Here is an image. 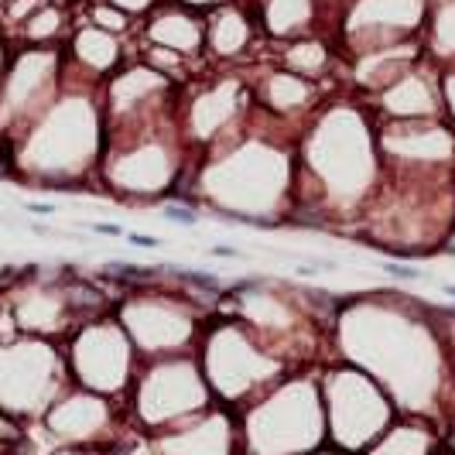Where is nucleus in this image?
<instances>
[{
  "label": "nucleus",
  "mask_w": 455,
  "mask_h": 455,
  "mask_svg": "<svg viewBox=\"0 0 455 455\" xmlns=\"http://www.w3.org/2000/svg\"><path fill=\"white\" fill-rule=\"evenodd\" d=\"M127 244H134V247H141V250L161 247V240H158V237H147V233H127Z\"/></svg>",
  "instance_id": "nucleus-3"
},
{
  "label": "nucleus",
  "mask_w": 455,
  "mask_h": 455,
  "mask_svg": "<svg viewBox=\"0 0 455 455\" xmlns=\"http://www.w3.org/2000/svg\"><path fill=\"white\" fill-rule=\"evenodd\" d=\"M445 294H452L455 298V285H445Z\"/></svg>",
  "instance_id": "nucleus-7"
},
{
  "label": "nucleus",
  "mask_w": 455,
  "mask_h": 455,
  "mask_svg": "<svg viewBox=\"0 0 455 455\" xmlns=\"http://www.w3.org/2000/svg\"><path fill=\"white\" fill-rule=\"evenodd\" d=\"M161 212H165V219L182 223V226H195V223H199V216H195V209L192 206H175V202H168Z\"/></svg>",
  "instance_id": "nucleus-1"
},
{
  "label": "nucleus",
  "mask_w": 455,
  "mask_h": 455,
  "mask_svg": "<svg viewBox=\"0 0 455 455\" xmlns=\"http://www.w3.org/2000/svg\"><path fill=\"white\" fill-rule=\"evenodd\" d=\"M28 209L38 212V216H51V212H55V206H48V202H28Z\"/></svg>",
  "instance_id": "nucleus-5"
},
{
  "label": "nucleus",
  "mask_w": 455,
  "mask_h": 455,
  "mask_svg": "<svg viewBox=\"0 0 455 455\" xmlns=\"http://www.w3.org/2000/svg\"><path fill=\"white\" fill-rule=\"evenodd\" d=\"M93 233H103V237H124V230L117 223H93Z\"/></svg>",
  "instance_id": "nucleus-4"
},
{
  "label": "nucleus",
  "mask_w": 455,
  "mask_h": 455,
  "mask_svg": "<svg viewBox=\"0 0 455 455\" xmlns=\"http://www.w3.org/2000/svg\"><path fill=\"white\" fill-rule=\"evenodd\" d=\"M212 253H216V257H240L237 247H212Z\"/></svg>",
  "instance_id": "nucleus-6"
},
{
  "label": "nucleus",
  "mask_w": 455,
  "mask_h": 455,
  "mask_svg": "<svg viewBox=\"0 0 455 455\" xmlns=\"http://www.w3.org/2000/svg\"><path fill=\"white\" fill-rule=\"evenodd\" d=\"M383 271H387V274H394V278H401V281H421V278H424L421 271H414L411 264H394V260H390V264H383Z\"/></svg>",
  "instance_id": "nucleus-2"
}]
</instances>
